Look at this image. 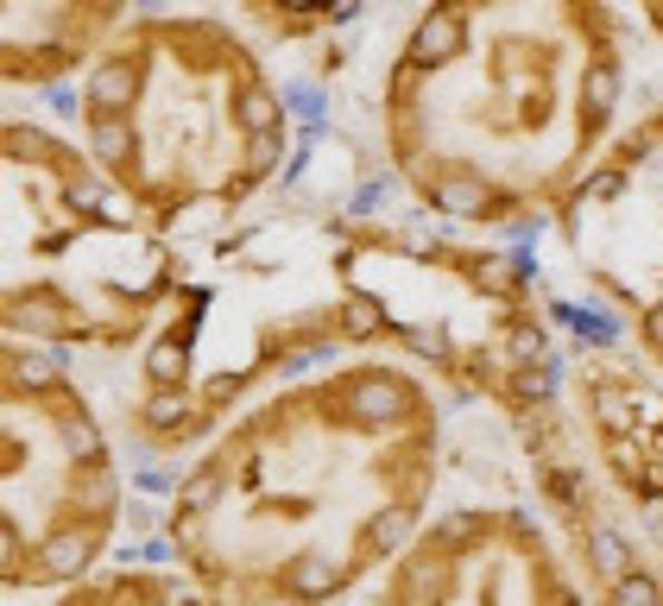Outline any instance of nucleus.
Returning <instances> with one entry per match:
<instances>
[{
    "instance_id": "obj_4",
    "label": "nucleus",
    "mask_w": 663,
    "mask_h": 606,
    "mask_svg": "<svg viewBox=\"0 0 663 606\" xmlns=\"http://www.w3.org/2000/svg\"><path fill=\"white\" fill-rule=\"evenodd\" d=\"M613 96H620V63H606V58L587 63V77H582V120H587V133L613 115Z\"/></svg>"
},
{
    "instance_id": "obj_12",
    "label": "nucleus",
    "mask_w": 663,
    "mask_h": 606,
    "mask_svg": "<svg viewBox=\"0 0 663 606\" xmlns=\"http://www.w3.org/2000/svg\"><path fill=\"white\" fill-rule=\"evenodd\" d=\"M7 152L13 158H26V165H39V158H51V152H63L51 133H39V127H7Z\"/></svg>"
},
{
    "instance_id": "obj_15",
    "label": "nucleus",
    "mask_w": 663,
    "mask_h": 606,
    "mask_svg": "<svg viewBox=\"0 0 663 606\" xmlns=\"http://www.w3.org/2000/svg\"><path fill=\"white\" fill-rule=\"evenodd\" d=\"M146 367H152V379H165V386H177V379H184V335H171V341H158V348H152V360H146Z\"/></svg>"
},
{
    "instance_id": "obj_26",
    "label": "nucleus",
    "mask_w": 663,
    "mask_h": 606,
    "mask_svg": "<svg viewBox=\"0 0 663 606\" xmlns=\"http://www.w3.org/2000/svg\"><path fill=\"white\" fill-rule=\"evenodd\" d=\"M550 493H556V499H575L582 487H575V474H550Z\"/></svg>"
},
{
    "instance_id": "obj_10",
    "label": "nucleus",
    "mask_w": 663,
    "mask_h": 606,
    "mask_svg": "<svg viewBox=\"0 0 663 606\" xmlns=\"http://www.w3.org/2000/svg\"><path fill=\"white\" fill-rule=\"evenodd\" d=\"M240 127H247V133H278V101L266 96V89H254V82H247V89H240Z\"/></svg>"
},
{
    "instance_id": "obj_5",
    "label": "nucleus",
    "mask_w": 663,
    "mask_h": 606,
    "mask_svg": "<svg viewBox=\"0 0 663 606\" xmlns=\"http://www.w3.org/2000/svg\"><path fill=\"white\" fill-rule=\"evenodd\" d=\"M285 587H291V594H304V600H323V594H335V587H342V568H335L329 556H297V563L285 568Z\"/></svg>"
},
{
    "instance_id": "obj_21",
    "label": "nucleus",
    "mask_w": 663,
    "mask_h": 606,
    "mask_svg": "<svg viewBox=\"0 0 663 606\" xmlns=\"http://www.w3.org/2000/svg\"><path fill=\"white\" fill-rule=\"evenodd\" d=\"M215 493H221V474H196L190 487H184V506L202 511V506H215Z\"/></svg>"
},
{
    "instance_id": "obj_11",
    "label": "nucleus",
    "mask_w": 663,
    "mask_h": 606,
    "mask_svg": "<svg viewBox=\"0 0 663 606\" xmlns=\"http://www.w3.org/2000/svg\"><path fill=\"white\" fill-rule=\"evenodd\" d=\"M58 372H63V360H58V354H20V360H13V379H20L26 391L58 386Z\"/></svg>"
},
{
    "instance_id": "obj_1",
    "label": "nucleus",
    "mask_w": 663,
    "mask_h": 606,
    "mask_svg": "<svg viewBox=\"0 0 663 606\" xmlns=\"http://www.w3.org/2000/svg\"><path fill=\"white\" fill-rule=\"evenodd\" d=\"M139 82H146V63L139 58H115L101 63L96 82H89V101H96V120H120L139 101Z\"/></svg>"
},
{
    "instance_id": "obj_27",
    "label": "nucleus",
    "mask_w": 663,
    "mask_h": 606,
    "mask_svg": "<svg viewBox=\"0 0 663 606\" xmlns=\"http://www.w3.org/2000/svg\"><path fill=\"white\" fill-rule=\"evenodd\" d=\"M644 335H651V341H657V348H663V304H657V310H651V316H644Z\"/></svg>"
},
{
    "instance_id": "obj_2",
    "label": "nucleus",
    "mask_w": 663,
    "mask_h": 606,
    "mask_svg": "<svg viewBox=\"0 0 663 606\" xmlns=\"http://www.w3.org/2000/svg\"><path fill=\"white\" fill-rule=\"evenodd\" d=\"M348 398H354V417H360V424H398L410 405V391L398 386L392 372H360L348 386Z\"/></svg>"
},
{
    "instance_id": "obj_24",
    "label": "nucleus",
    "mask_w": 663,
    "mask_h": 606,
    "mask_svg": "<svg viewBox=\"0 0 663 606\" xmlns=\"http://www.w3.org/2000/svg\"><path fill=\"white\" fill-rule=\"evenodd\" d=\"M70 202H77V209H89V216H96V209H101V190H96V183H82V177H77V183H70Z\"/></svg>"
},
{
    "instance_id": "obj_8",
    "label": "nucleus",
    "mask_w": 663,
    "mask_h": 606,
    "mask_svg": "<svg viewBox=\"0 0 663 606\" xmlns=\"http://www.w3.org/2000/svg\"><path fill=\"white\" fill-rule=\"evenodd\" d=\"M405 537H410V511H405V506H386V511L367 525V549H373V556H392Z\"/></svg>"
},
{
    "instance_id": "obj_23",
    "label": "nucleus",
    "mask_w": 663,
    "mask_h": 606,
    "mask_svg": "<svg viewBox=\"0 0 663 606\" xmlns=\"http://www.w3.org/2000/svg\"><path fill=\"white\" fill-rule=\"evenodd\" d=\"M506 259H487V266H481V291H506Z\"/></svg>"
},
{
    "instance_id": "obj_6",
    "label": "nucleus",
    "mask_w": 663,
    "mask_h": 606,
    "mask_svg": "<svg viewBox=\"0 0 663 606\" xmlns=\"http://www.w3.org/2000/svg\"><path fill=\"white\" fill-rule=\"evenodd\" d=\"M436 202H443L449 216H493V202H499V196H493L487 183H474V177H449V183L436 190Z\"/></svg>"
},
{
    "instance_id": "obj_19",
    "label": "nucleus",
    "mask_w": 663,
    "mask_h": 606,
    "mask_svg": "<svg viewBox=\"0 0 663 606\" xmlns=\"http://www.w3.org/2000/svg\"><path fill=\"white\" fill-rule=\"evenodd\" d=\"M512 391H518V398H531V405H544L550 391H556V379H550L544 367H525L518 379H512Z\"/></svg>"
},
{
    "instance_id": "obj_22",
    "label": "nucleus",
    "mask_w": 663,
    "mask_h": 606,
    "mask_svg": "<svg viewBox=\"0 0 663 606\" xmlns=\"http://www.w3.org/2000/svg\"><path fill=\"white\" fill-rule=\"evenodd\" d=\"M278 165V133H259L254 139V171H273Z\"/></svg>"
},
{
    "instance_id": "obj_9",
    "label": "nucleus",
    "mask_w": 663,
    "mask_h": 606,
    "mask_svg": "<svg viewBox=\"0 0 663 606\" xmlns=\"http://www.w3.org/2000/svg\"><path fill=\"white\" fill-rule=\"evenodd\" d=\"M82 563H89V530H63V537L44 544V568L51 575H77Z\"/></svg>"
},
{
    "instance_id": "obj_25",
    "label": "nucleus",
    "mask_w": 663,
    "mask_h": 606,
    "mask_svg": "<svg viewBox=\"0 0 663 606\" xmlns=\"http://www.w3.org/2000/svg\"><path fill=\"white\" fill-rule=\"evenodd\" d=\"M625 190V177L613 171V177H594V183H587V196H594V202H606V196H620Z\"/></svg>"
},
{
    "instance_id": "obj_3",
    "label": "nucleus",
    "mask_w": 663,
    "mask_h": 606,
    "mask_svg": "<svg viewBox=\"0 0 663 606\" xmlns=\"http://www.w3.org/2000/svg\"><path fill=\"white\" fill-rule=\"evenodd\" d=\"M462 20H455L449 7H436V13H424V26H417V39H410V58L424 63V70H436V63H449L455 51H462Z\"/></svg>"
},
{
    "instance_id": "obj_7",
    "label": "nucleus",
    "mask_w": 663,
    "mask_h": 606,
    "mask_svg": "<svg viewBox=\"0 0 663 606\" xmlns=\"http://www.w3.org/2000/svg\"><path fill=\"white\" fill-rule=\"evenodd\" d=\"M7 322L13 329H63V297L51 291H26L13 310H7Z\"/></svg>"
},
{
    "instance_id": "obj_18",
    "label": "nucleus",
    "mask_w": 663,
    "mask_h": 606,
    "mask_svg": "<svg viewBox=\"0 0 663 606\" xmlns=\"http://www.w3.org/2000/svg\"><path fill=\"white\" fill-rule=\"evenodd\" d=\"M190 417V405L177 398V391H165V398H152V411H146V424H158V430H177Z\"/></svg>"
},
{
    "instance_id": "obj_20",
    "label": "nucleus",
    "mask_w": 663,
    "mask_h": 606,
    "mask_svg": "<svg viewBox=\"0 0 663 606\" xmlns=\"http://www.w3.org/2000/svg\"><path fill=\"white\" fill-rule=\"evenodd\" d=\"M594 563L613 575V568H625V537H613V530H594Z\"/></svg>"
},
{
    "instance_id": "obj_17",
    "label": "nucleus",
    "mask_w": 663,
    "mask_h": 606,
    "mask_svg": "<svg viewBox=\"0 0 663 606\" xmlns=\"http://www.w3.org/2000/svg\"><path fill=\"white\" fill-rule=\"evenodd\" d=\"M613 600H620V606H657L663 594H657V582H651V575H620Z\"/></svg>"
},
{
    "instance_id": "obj_14",
    "label": "nucleus",
    "mask_w": 663,
    "mask_h": 606,
    "mask_svg": "<svg viewBox=\"0 0 663 606\" xmlns=\"http://www.w3.org/2000/svg\"><path fill=\"white\" fill-rule=\"evenodd\" d=\"M342 329H348V335H379V329H386V310H379L373 297H354L348 310H342Z\"/></svg>"
},
{
    "instance_id": "obj_16",
    "label": "nucleus",
    "mask_w": 663,
    "mask_h": 606,
    "mask_svg": "<svg viewBox=\"0 0 663 606\" xmlns=\"http://www.w3.org/2000/svg\"><path fill=\"white\" fill-rule=\"evenodd\" d=\"M506 348H512V367H537V360H544V329L518 322V329L506 335Z\"/></svg>"
},
{
    "instance_id": "obj_13",
    "label": "nucleus",
    "mask_w": 663,
    "mask_h": 606,
    "mask_svg": "<svg viewBox=\"0 0 663 606\" xmlns=\"http://www.w3.org/2000/svg\"><path fill=\"white\" fill-rule=\"evenodd\" d=\"M96 152L108 158V165H127V158H133V127H127V120H96Z\"/></svg>"
}]
</instances>
